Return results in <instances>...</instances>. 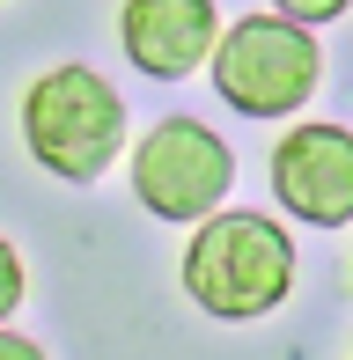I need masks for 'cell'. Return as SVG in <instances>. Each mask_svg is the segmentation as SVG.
I'll list each match as a JSON object with an SVG mask.
<instances>
[{
    "mask_svg": "<svg viewBox=\"0 0 353 360\" xmlns=\"http://www.w3.org/2000/svg\"><path fill=\"white\" fill-rule=\"evenodd\" d=\"M118 44L140 74L184 81V74L214 67L221 15H214V0H125L118 8Z\"/></svg>",
    "mask_w": 353,
    "mask_h": 360,
    "instance_id": "8992f818",
    "label": "cell"
},
{
    "mask_svg": "<svg viewBox=\"0 0 353 360\" xmlns=\"http://www.w3.org/2000/svg\"><path fill=\"white\" fill-rule=\"evenodd\" d=\"M295 287V243L265 214H206L184 243V294L221 323H258Z\"/></svg>",
    "mask_w": 353,
    "mask_h": 360,
    "instance_id": "6da1fadb",
    "label": "cell"
},
{
    "mask_svg": "<svg viewBox=\"0 0 353 360\" xmlns=\"http://www.w3.org/2000/svg\"><path fill=\"white\" fill-rule=\"evenodd\" d=\"M133 199L148 206L155 221H206V214H221V199H229V184H236V155H229V140L214 133V125H199V118H162L155 133H140L133 147Z\"/></svg>",
    "mask_w": 353,
    "mask_h": 360,
    "instance_id": "277c9868",
    "label": "cell"
},
{
    "mask_svg": "<svg viewBox=\"0 0 353 360\" xmlns=\"http://www.w3.org/2000/svg\"><path fill=\"white\" fill-rule=\"evenodd\" d=\"M0 360H52L37 346V338H23V331H8V323H0Z\"/></svg>",
    "mask_w": 353,
    "mask_h": 360,
    "instance_id": "9c48e42d",
    "label": "cell"
},
{
    "mask_svg": "<svg viewBox=\"0 0 353 360\" xmlns=\"http://www.w3.org/2000/svg\"><path fill=\"white\" fill-rule=\"evenodd\" d=\"M214 89L229 110H243V118H287V110H302L316 96V81H324V52H316L309 22H295V15H243V22L221 30L214 44Z\"/></svg>",
    "mask_w": 353,
    "mask_h": 360,
    "instance_id": "3957f363",
    "label": "cell"
},
{
    "mask_svg": "<svg viewBox=\"0 0 353 360\" xmlns=\"http://www.w3.org/2000/svg\"><path fill=\"white\" fill-rule=\"evenodd\" d=\"M272 8H280V15H295V22H339V15L353 8V0H272Z\"/></svg>",
    "mask_w": 353,
    "mask_h": 360,
    "instance_id": "ba28073f",
    "label": "cell"
},
{
    "mask_svg": "<svg viewBox=\"0 0 353 360\" xmlns=\"http://www.w3.org/2000/svg\"><path fill=\"white\" fill-rule=\"evenodd\" d=\"M23 147L37 169L67 176V184H96L110 162L125 155V103L96 67L67 59V67L37 74L23 89Z\"/></svg>",
    "mask_w": 353,
    "mask_h": 360,
    "instance_id": "7a4b0ae2",
    "label": "cell"
},
{
    "mask_svg": "<svg viewBox=\"0 0 353 360\" xmlns=\"http://www.w3.org/2000/svg\"><path fill=\"white\" fill-rule=\"evenodd\" d=\"M272 199L302 228H346L353 221V133L346 125H287L272 147Z\"/></svg>",
    "mask_w": 353,
    "mask_h": 360,
    "instance_id": "5b68a950",
    "label": "cell"
},
{
    "mask_svg": "<svg viewBox=\"0 0 353 360\" xmlns=\"http://www.w3.org/2000/svg\"><path fill=\"white\" fill-rule=\"evenodd\" d=\"M23 309V257H15V243L0 236V323Z\"/></svg>",
    "mask_w": 353,
    "mask_h": 360,
    "instance_id": "52a82bcc",
    "label": "cell"
}]
</instances>
